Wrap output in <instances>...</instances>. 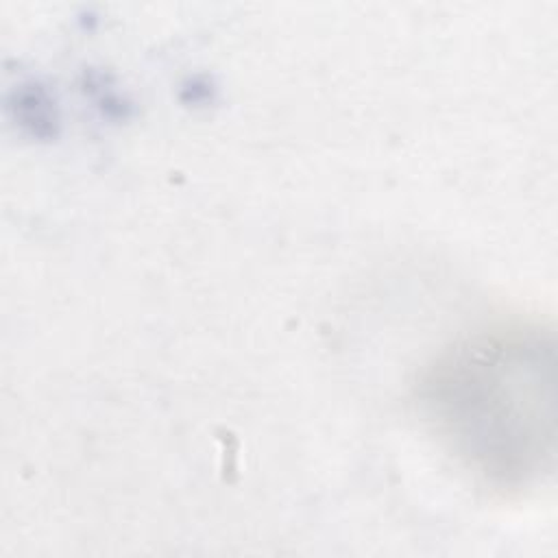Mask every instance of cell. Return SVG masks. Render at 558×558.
I'll list each match as a JSON object with an SVG mask.
<instances>
[{
    "mask_svg": "<svg viewBox=\"0 0 558 558\" xmlns=\"http://www.w3.org/2000/svg\"><path fill=\"white\" fill-rule=\"evenodd\" d=\"M414 403L475 484L497 495L538 488L556 462L551 327L510 320L460 336L418 373Z\"/></svg>",
    "mask_w": 558,
    "mask_h": 558,
    "instance_id": "cell-1",
    "label": "cell"
}]
</instances>
